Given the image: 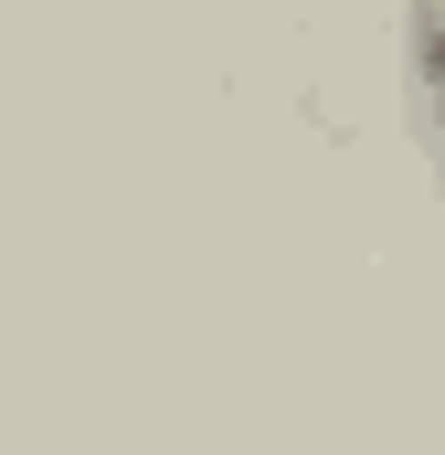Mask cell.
<instances>
[{
	"label": "cell",
	"instance_id": "6da1fadb",
	"mask_svg": "<svg viewBox=\"0 0 445 455\" xmlns=\"http://www.w3.org/2000/svg\"><path fill=\"white\" fill-rule=\"evenodd\" d=\"M414 96H425V127H435V148H445V0L414 11Z\"/></svg>",
	"mask_w": 445,
	"mask_h": 455
}]
</instances>
